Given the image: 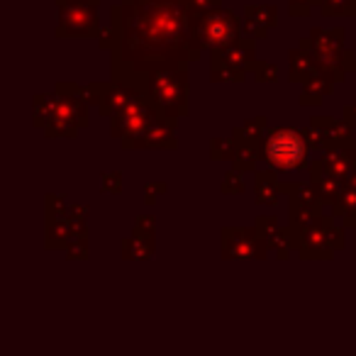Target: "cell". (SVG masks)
<instances>
[{
    "label": "cell",
    "instance_id": "6da1fadb",
    "mask_svg": "<svg viewBox=\"0 0 356 356\" xmlns=\"http://www.w3.org/2000/svg\"><path fill=\"white\" fill-rule=\"evenodd\" d=\"M268 156L271 161H276L278 166H296L302 156V144L296 134L291 132H281L271 139L268 144Z\"/></svg>",
    "mask_w": 356,
    "mask_h": 356
}]
</instances>
